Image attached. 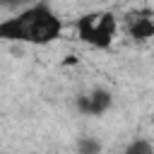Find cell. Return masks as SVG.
Here are the masks:
<instances>
[{
    "mask_svg": "<svg viewBox=\"0 0 154 154\" xmlns=\"http://www.w3.org/2000/svg\"><path fill=\"white\" fill-rule=\"evenodd\" d=\"M152 123H154V111H152Z\"/></svg>",
    "mask_w": 154,
    "mask_h": 154,
    "instance_id": "obj_7",
    "label": "cell"
},
{
    "mask_svg": "<svg viewBox=\"0 0 154 154\" xmlns=\"http://www.w3.org/2000/svg\"><path fill=\"white\" fill-rule=\"evenodd\" d=\"M111 106H113V94L108 89H103V87H96L91 94L79 99V111L87 113V116H101Z\"/></svg>",
    "mask_w": 154,
    "mask_h": 154,
    "instance_id": "obj_3",
    "label": "cell"
},
{
    "mask_svg": "<svg viewBox=\"0 0 154 154\" xmlns=\"http://www.w3.org/2000/svg\"><path fill=\"white\" fill-rule=\"evenodd\" d=\"M128 36L135 38V41L154 38V17H152V12H147V10L132 12L128 17Z\"/></svg>",
    "mask_w": 154,
    "mask_h": 154,
    "instance_id": "obj_4",
    "label": "cell"
},
{
    "mask_svg": "<svg viewBox=\"0 0 154 154\" xmlns=\"http://www.w3.org/2000/svg\"><path fill=\"white\" fill-rule=\"evenodd\" d=\"M36 19V5L22 10L19 14L2 19L0 22V38L2 41H19V43H31V29Z\"/></svg>",
    "mask_w": 154,
    "mask_h": 154,
    "instance_id": "obj_2",
    "label": "cell"
},
{
    "mask_svg": "<svg viewBox=\"0 0 154 154\" xmlns=\"http://www.w3.org/2000/svg\"><path fill=\"white\" fill-rule=\"evenodd\" d=\"M77 154H101V142L96 137H82L77 142Z\"/></svg>",
    "mask_w": 154,
    "mask_h": 154,
    "instance_id": "obj_6",
    "label": "cell"
},
{
    "mask_svg": "<svg viewBox=\"0 0 154 154\" xmlns=\"http://www.w3.org/2000/svg\"><path fill=\"white\" fill-rule=\"evenodd\" d=\"M116 31H118V22L113 12H89L77 19L79 41L94 48H111Z\"/></svg>",
    "mask_w": 154,
    "mask_h": 154,
    "instance_id": "obj_1",
    "label": "cell"
},
{
    "mask_svg": "<svg viewBox=\"0 0 154 154\" xmlns=\"http://www.w3.org/2000/svg\"><path fill=\"white\" fill-rule=\"evenodd\" d=\"M123 154H154V144L149 142V140H132L125 149H123Z\"/></svg>",
    "mask_w": 154,
    "mask_h": 154,
    "instance_id": "obj_5",
    "label": "cell"
}]
</instances>
